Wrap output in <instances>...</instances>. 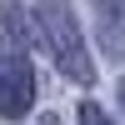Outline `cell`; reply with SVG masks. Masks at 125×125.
I'll return each mask as SVG.
<instances>
[{"instance_id": "obj_5", "label": "cell", "mask_w": 125, "mask_h": 125, "mask_svg": "<svg viewBox=\"0 0 125 125\" xmlns=\"http://www.w3.org/2000/svg\"><path fill=\"white\" fill-rule=\"evenodd\" d=\"M80 125H115V120H105V110L85 100V105H80Z\"/></svg>"}, {"instance_id": "obj_4", "label": "cell", "mask_w": 125, "mask_h": 125, "mask_svg": "<svg viewBox=\"0 0 125 125\" xmlns=\"http://www.w3.org/2000/svg\"><path fill=\"white\" fill-rule=\"evenodd\" d=\"M25 45H30V20H25V5L5 0V5H0V50H5V55H25Z\"/></svg>"}, {"instance_id": "obj_2", "label": "cell", "mask_w": 125, "mask_h": 125, "mask_svg": "<svg viewBox=\"0 0 125 125\" xmlns=\"http://www.w3.org/2000/svg\"><path fill=\"white\" fill-rule=\"evenodd\" d=\"M35 100V75H30V60L25 55H5L0 65V115L5 120H20Z\"/></svg>"}, {"instance_id": "obj_6", "label": "cell", "mask_w": 125, "mask_h": 125, "mask_svg": "<svg viewBox=\"0 0 125 125\" xmlns=\"http://www.w3.org/2000/svg\"><path fill=\"white\" fill-rule=\"evenodd\" d=\"M40 125H60V115H40Z\"/></svg>"}, {"instance_id": "obj_7", "label": "cell", "mask_w": 125, "mask_h": 125, "mask_svg": "<svg viewBox=\"0 0 125 125\" xmlns=\"http://www.w3.org/2000/svg\"><path fill=\"white\" fill-rule=\"evenodd\" d=\"M120 105H125V80H120Z\"/></svg>"}, {"instance_id": "obj_3", "label": "cell", "mask_w": 125, "mask_h": 125, "mask_svg": "<svg viewBox=\"0 0 125 125\" xmlns=\"http://www.w3.org/2000/svg\"><path fill=\"white\" fill-rule=\"evenodd\" d=\"M100 20V40L115 60H125V0H90Z\"/></svg>"}, {"instance_id": "obj_1", "label": "cell", "mask_w": 125, "mask_h": 125, "mask_svg": "<svg viewBox=\"0 0 125 125\" xmlns=\"http://www.w3.org/2000/svg\"><path fill=\"white\" fill-rule=\"evenodd\" d=\"M40 35H45L55 65L65 70L70 80H80V85L95 80V65H90V50H85V35H80V25H75L70 0H40Z\"/></svg>"}]
</instances>
